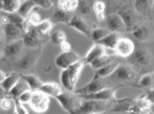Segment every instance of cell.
Returning <instances> with one entry per match:
<instances>
[{"mask_svg":"<svg viewBox=\"0 0 154 114\" xmlns=\"http://www.w3.org/2000/svg\"><path fill=\"white\" fill-rule=\"evenodd\" d=\"M85 65L83 60H81L69 67L62 71L60 79L62 86L65 88L66 91H75L76 83Z\"/></svg>","mask_w":154,"mask_h":114,"instance_id":"6da1fadb","label":"cell"},{"mask_svg":"<svg viewBox=\"0 0 154 114\" xmlns=\"http://www.w3.org/2000/svg\"><path fill=\"white\" fill-rule=\"evenodd\" d=\"M60 105L69 114H75L81 106L83 99L74 92H63L56 98Z\"/></svg>","mask_w":154,"mask_h":114,"instance_id":"7a4b0ae2","label":"cell"},{"mask_svg":"<svg viewBox=\"0 0 154 114\" xmlns=\"http://www.w3.org/2000/svg\"><path fill=\"white\" fill-rule=\"evenodd\" d=\"M108 88L109 87L105 78H101L95 75L89 83L79 89H76L74 92L79 95H87V94L97 93Z\"/></svg>","mask_w":154,"mask_h":114,"instance_id":"3957f363","label":"cell"},{"mask_svg":"<svg viewBox=\"0 0 154 114\" xmlns=\"http://www.w3.org/2000/svg\"><path fill=\"white\" fill-rule=\"evenodd\" d=\"M109 106V102L96 100H85L83 99L81 106L75 114H100Z\"/></svg>","mask_w":154,"mask_h":114,"instance_id":"277c9868","label":"cell"},{"mask_svg":"<svg viewBox=\"0 0 154 114\" xmlns=\"http://www.w3.org/2000/svg\"><path fill=\"white\" fill-rule=\"evenodd\" d=\"M50 104V98L39 90L32 92L29 106L36 113H42L48 109Z\"/></svg>","mask_w":154,"mask_h":114,"instance_id":"5b68a950","label":"cell"},{"mask_svg":"<svg viewBox=\"0 0 154 114\" xmlns=\"http://www.w3.org/2000/svg\"><path fill=\"white\" fill-rule=\"evenodd\" d=\"M112 76L117 81L122 82H130L136 76V72L131 65L128 64H119L116 70Z\"/></svg>","mask_w":154,"mask_h":114,"instance_id":"8992f818","label":"cell"},{"mask_svg":"<svg viewBox=\"0 0 154 114\" xmlns=\"http://www.w3.org/2000/svg\"><path fill=\"white\" fill-rule=\"evenodd\" d=\"M81 58L79 55L74 51H70L69 52H63L55 58V63L57 67L62 69H66L72 64L80 61Z\"/></svg>","mask_w":154,"mask_h":114,"instance_id":"52a82bcc","label":"cell"},{"mask_svg":"<svg viewBox=\"0 0 154 114\" xmlns=\"http://www.w3.org/2000/svg\"><path fill=\"white\" fill-rule=\"evenodd\" d=\"M135 51V46L132 40L128 38H120L118 42L114 52L119 56L129 57Z\"/></svg>","mask_w":154,"mask_h":114,"instance_id":"ba28073f","label":"cell"},{"mask_svg":"<svg viewBox=\"0 0 154 114\" xmlns=\"http://www.w3.org/2000/svg\"><path fill=\"white\" fill-rule=\"evenodd\" d=\"M107 29L112 33H119L126 30V27L123 18L120 14H112L106 17Z\"/></svg>","mask_w":154,"mask_h":114,"instance_id":"9c48e42d","label":"cell"},{"mask_svg":"<svg viewBox=\"0 0 154 114\" xmlns=\"http://www.w3.org/2000/svg\"><path fill=\"white\" fill-rule=\"evenodd\" d=\"M42 37L36 27L31 25L28 30L23 34L22 39L24 46L28 48H35L38 46Z\"/></svg>","mask_w":154,"mask_h":114,"instance_id":"30bf717a","label":"cell"},{"mask_svg":"<svg viewBox=\"0 0 154 114\" xmlns=\"http://www.w3.org/2000/svg\"><path fill=\"white\" fill-rule=\"evenodd\" d=\"M116 90L113 88H108L102 91H100L95 94H87V95H79L85 100H96L109 102L111 100L115 98Z\"/></svg>","mask_w":154,"mask_h":114,"instance_id":"8fae6325","label":"cell"},{"mask_svg":"<svg viewBox=\"0 0 154 114\" xmlns=\"http://www.w3.org/2000/svg\"><path fill=\"white\" fill-rule=\"evenodd\" d=\"M106 49L102 45L99 44H95L91 47V49L87 53L84 59L83 60L85 64H91L98 58L102 55L106 54Z\"/></svg>","mask_w":154,"mask_h":114,"instance_id":"7c38bea8","label":"cell"},{"mask_svg":"<svg viewBox=\"0 0 154 114\" xmlns=\"http://www.w3.org/2000/svg\"><path fill=\"white\" fill-rule=\"evenodd\" d=\"M68 25L72 27V28L75 29L80 33L87 36V37L91 38L92 29L86 21L84 19L81 18V17L74 16Z\"/></svg>","mask_w":154,"mask_h":114,"instance_id":"4fadbf2b","label":"cell"},{"mask_svg":"<svg viewBox=\"0 0 154 114\" xmlns=\"http://www.w3.org/2000/svg\"><path fill=\"white\" fill-rule=\"evenodd\" d=\"M24 44L22 39L8 42L4 48V53L8 57H15L20 54Z\"/></svg>","mask_w":154,"mask_h":114,"instance_id":"5bb4252c","label":"cell"},{"mask_svg":"<svg viewBox=\"0 0 154 114\" xmlns=\"http://www.w3.org/2000/svg\"><path fill=\"white\" fill-rule=\"evenodd\" d=\"M4 34L8 42H14V41L20 39H18L20 36H23L24 32L22 31L20 27L16 26V25L12 23H8L3 27Z\"/></svg>","mask_w":154,"mask_h":114,"instance_id":"9a60e30c","label":"cell"},{"mask_svg":"<svg viewBox=\"0 0 154 114\" xmlns=\"http://www.w3.org/2000/svg\"><path fill=\"white\" fill-rule=\"evenodd\" d=\"M39 91L43 92L49 97H54L56 99L63 92V90H62L61 85L58 83L48 82L43 83Z\"/></svg>","mask_w":154,"mask_h":114,"instance_id":"2e32d148","label":"cell"},{"mask_svg":"<svg viewBox=\"0 0 154 114\" xmlns=\"http://www.w3.org/2000/svg\"><path fill=\"white\" fill-rule=\"evenodd\" d=\"M73 17L74 15L72 13L64 11L58 8L51 16L50 20L52 23H65L68 25Z\"/></svg>","mask_w":154,"mask_h":114,"instance_id":"e0dca14e","label":"cell"},{"mask_svg":"<svg viewBox=\"0 0 154 114\" xmlns=\"http://www.w3.org/2000/svg\"><path fill=\"white\" fill-rule=\"evenodd\" d=\"M29 90L30 89L27 83L20 78V80L11 88V90L8 92L7 94L12 99H18L23 93Z\"/></svg>","mask_w":154,"mask_h":114,"instance_id":"ac0fdd59","label":"cell"},{"mask_svg":"<svg viewBox=\"0 0 154 114\" xmlns=\"http://www.w3.org/2000/svg\"><path fill=\"white\" fill-rule=\"evenodd\" d=\"M119 39L120 37L117 33H112L111 32L110 34H109L107 36H105L103 39L100 41L99 42L96 43V44L102 45L106 49L114 51Z\"/></svg>","mask_w":154,"mask_h":114,"instance_id":"d6986e66","label":"cell"},{"mask_svg":"<svg viewBox=\"0 0 154 114\" xmlns=\"http://www.w3.org/2000/svg\"><path fill=\"white\" fill-rule=\"evenodd\" d=\"M21 79H23L27 83L29 89L32 92L39 90L41 86L43 84V83L39 80V79L34 74H22L21 75Z\"/></svg>","mask_w":154,"mask_h":114,"instance_id":"ffe728a7","label":"cell"},{"mask_svg":"<svg viewBox=\"0 0 154 114\" xmlns=\"http://www.w3.org/2000/svg\"><path fill=\"white\" fill-rule=\"evenodd\" d=\"M135 60L141 65H147L150 63L151 60V54L146 48H139L134 51Z\"/></svg>","mask_w":154,"mask_h":114,"instance_id":"44dd1931","label":"cell"},{"mask_svg":"<svg viewBox=\"0 0 154 114\" xmlns=\"http://www.w3.org/2000/svg\"><path fill=\"white\" fill-rule=\"evenodd\" d=\"M20 78L21 75H19L18 73H11L10 74L6 76L5 80L2 82V83L0 85L8 93L11 90V88L16 84L17 82L20 80Z\"/></svg>","mask_w":154,"mask_h":114,"instance_id":"7402d4cb","label":"cell"},{"mask_svg":"<svg viewBox=\"0 0 154 114\" xmlns=\"http://www.w3.org/2000/svg\"><path fill=\"white\" fill-rule=\"evenodd\" d=\"M119 65V62H117L116 60L108 64L107 65L104 66L97 71H96L95 75L97 76L101 77V78H106V77L111 76L114 74V72L116 70V69Z\"/></svg>","mask_w":154,"mask_h":114,"instance_id":"603a6c76","label":"cell"},{"mask_svg":"<svg viewBox=\"0 0 154 114\" xmlns=\"http://www.w3.org/2000/svg\"><path fill=\"white\" fill-rule=\"evenodd\" d=\"M36 6H36L34 0L33 1H32V0H27V1L20 2V7H19L17 13L24 18L27 19L29 15L35 9Z\"/></svg>","mask_w":154,"mask_h":114,"instance_id":"cb8c5ba5","label":"cell"},{"mask_svg":"<svg viewBox=\"0 0 154 114\" xmlns=\"http://www.w3.org/2000/svg\"><path fill=\"white\" fill-rule=\"evenodd\" d=\"M115 57L113 55L111 54H106L102 55L100 57L98 58L96 60H95L93 62L90 64L91 66V67L94 70L97 71L100 69L104 67V66L107 65L108 64L111 63V62L114 61Z\"/></svg>","mask_w":154,"mask_h":114,"instance_id":"d4e9b609","label":"cell"},{"mask_svg":"<svg viewBox=\"0 0 154 114\" xmlns=\"http://www.w3.org/2000/svg\"><path fill=\"white\" fill-rule=\"evenodd\" d=\"M120 16H121V18H123L124 21V23H125L126 27V30L128 29V28H132L136 25L137 18L135 12H134L133 11H125L122 12L120 14Z\"/></svg>","mask_w":154,"mask_h":114,"instance_id":"484cf974","label":"cell"},{"mask_svg":"<svg viewBox=\"0 0 154 114\" xmlns=\"http://www.w3.org/2000/svg\"><path fill=\"white\" fill-rule=\"evenodd\" d=\"M79 2L76 0H61L58 2V8L64 11L72 13L78 8Z\"/></svg>","mask_w":154,"mask_h":114,"instance_id":"4316f807","label":"cell"},{"mask_svg":"<svg viewBox=\"0 0 154 114\" xmlns=\"http://www.w3.org/2000/svg\"><path fill=\"white\" fill-rule=\"evenodd\" d=\"M20 5V2L18 0H3V8L2 11L7 14L17 13Z\"/></svg>","mask_w":154,"mask_h":114,"instance_id":"83f0119b","label":"cell"},{"mask_svg":"<svg viewBox=\"0 0 154 114\" xmlns=\"http://www.w3.org/2000/svg\"><path fill=\"white\" fill-rule=\"evenodd\" d=\"M111 32L107 29L96 28L92 29L91 39L96 44V43L99 42L100 41L103 39L105 36H107Z\"/></svg>","mask_w":154,"mask_h":114,"instance_id":"f1b7e54d","label":"cell"},{"mask_svg":"<svg viewBox=\"0 0 154 114\" xmlns=\"http://www.w3.org/2000/svg\"><path fill=\"white\" fill-rule=\"evenodd\" d=\"M37 31L42 36H46L53 28V23L49 19L44 20L36 26Z\"/></svg>","mask_w":154,"mask_h":114,"instance_id":"f546056e","label":"cell"},{"mask_svg":"<svg viewBox=\"0 0 154 114\" xmlns=\"http://www.w3.org/2000/svg\"><path fill=\"white\" fill-rule=\"evenodd\" d=\"M105 4L102 2H96L93 6V10L96 17L99 20H103L105 19Z\"/></svg>","mask_w":154,"mask_h":114,"instance_id":"4dcf8cb0","label":"cell"},{"mask_svg":"<svg viewBox=\"0 0 154 114\" xmlns=\"http://www.w3.org/2000/svg\"><path fill=\"white\" fill-rule=\"evenodd\" d=\"M51 40L53 44L60 46L63 42L67 41V34L62 30H57L51 34Z\"/></svg>","mask_w":154,"mask_h":114,"instance_id":"1f68e13d","label":"cell"},{"mask_svg":"<svg viewBox=\"0 0 154 114\" xmlns=\"http://www.w3.org/2000/svg\"><path fill=\"white\" fill-rule=\"evenodd\" d=\"M27 20H28L29 24H30L32 26L36 27L42 22V19L41 15L34 9L30 13V14L29 15L28 18H27Z\"/></svg>","mask_w":154,"mask_h":114,"instance_id":"d6a6232c","label":"cell"},{"mask_svg":"<svg viewBox=\"0 0 154 114\" xmlns=\"http://www.w3.org/2000/svg\"><path fill=\"white\" fill-rule=\"evenodd\" d=\"M153 83V77L151 74H147L142 76V78L138 82V85L140 87L148 88L151 87Z\"/></svg>","mask_w":154,"mask_h":114,"instance_id":"836d02e7","label":"cell"},{"mask_svg":"<svg viewBox=\"0 0 154 114\" xmlns=\"http://www.w3.org/2000/svg\"><path fill=\"white\" fill-rule=\"evenodd\" d=\"M34 60H35V58L32 55H25L19 62V66H20V68L23 69H27L33 64Z\"/></svg>","mask_w":154,"mask_h":114,"instance_id":"e575fe53","label":"cell"},{"mask_svg":"<svg viewBox=\"0 0 154 114\" xmlns=\"http://www.w3.org/2000/svg\"><path fill=\"white\" fill-rule=\"evenodd\" d=\"M13 105H14V100L11 97H4L3 99L0 100V106L4 111H8L12 108Z\"/></svg>","mask_w":154,"mask_h":114,"instance_id":"d590c367","label":"cell"},{"mask_svg":"<svg viewBox=\"0 0 154 114\" xmlns=\"http://www.w3.org/2000/svg\"><path fill=\"white\" fill-rule=\"evenodd\" d=\"M14 102V112L15 114H29L28 111L25 107L24 106V104H21L19 102L18 99H13Z\"/></svg>","mask_w":154,"mask_h":114,"instance_id":"8d00e7d4","label":"cell"},{"mask_svg":"<svg viewBox=\"0 0 154 114\" xmlns=\"http://www.w3.org/2000/svg\"><path fill=\"white\" fill-rule=\"evenodd\" d=\"M150 1H136L134 4V7L136 8V11L138 12H142L144 11H146L149 6H152V4Z\"/></svg>","mask_w":154,"mask_h":114,"instance_id":"74e56055","label":"cell"},{"mask_svg":"<svg viewBox=\"0 0 154 114\" xmlns=\"http://www.w3.org/2000/svg\"><path fill=\"white\" fill-rule=\"evenodd\" d=\"M133 35L140 40L146 39L148 36V31L144 27H138L134 31Z\"/></svg>","mask_w":154,"mask_h":114,"instance_id":"f35d334b","label":"cell"},{"mask_svg":"<svg viewBox=\"0 0 154 114\" xmlns=\"http://www.w3.org/2000/svg\"><path fill=\"white\" fill-rule=\"evenodd\" d=\"M32 95V90H27V91L25 92L18 98L19 102L23 104H28L30 102Z\"/></svg>","mask_w":154,"mask_h":114,"instance_id":"ab89813d","label":"cell"},{"mask_svg":"<svg viewBox=\"0 0 154 114\" xmlns=\"http://www.w3.org/2000/svg\"><path fill=\"white\" fill-rule=\"evenodd\" d=\"M36 6L43 8V9L47 10L52 7L53 2L51 0H34Z\"/></svg>","mask_w":154,"mask_h":114,"instance_id":"60d3db41","label":"cell"},{"mask_svg":"<svg viewBox=\"0 0 154 114\" xmlns=\"http://www.w3.org/2000/svg\"><path fill=\"white\" fill-rule=\"evenodd\" d=\"M82 4H79V6L78 8L80 10L81 13L82 14L88 15L91 14L92 9H93V7H91V5L89 4H87V2H81Z\"/></svg>","mask_w":154,"mask_h":114,"instance_id":"b9f144b4","label":"cell"},{"mask_svg":"<svg viewBox=\"0 0 154 114\" xmlns=\"http://www.w3.org/2000/svg\"><path fill=\"white\" fill-rule=\"evenodd\" d=\"M60 47L62 48L63 52H69V51H72V46L67 41H65V42H63V44L60 45Z\"/></svg>","mask_w":154,"mask_h":114,"instance_id":"7bdbcfd3","label":"cell"},{"mask_svg":"<svg viewBox=\"0 0 154 114\" xmlns=\"http://www.w3.org/2000/svg\"><path fill=\"white\" fill-rule=\"evenodd\" d=\"M147 100L152 104H154V90H151V91L149 92L148 97H147Z\"/></svg>","mask_w":154,"mask_h":114,"instance_id":"ee69618b","label":"cell"},{"mask_svg":"<svg viewBox=\"0 0 154 114\" xmlns=\"http://www.w3.org/2000/svg\"><path fill=\"white\" fill-rule=\"evenodd\" d=\"M1 23H2V25H5L6 24H8V23H9V20H8L7 15H4V16H2Z\"/></svg>","mask_w":154,"mask_h":114,"instance_id":"f6af8a7d","label":"cell"},{"mask_svg":"<svg viewBox=\"0 0 154 114\" xmlns=\"http://www.w3.org/2000/svg\"><path fill=\"white\" fill-rule=\"evenodd\" d=\"M6 76H7V75H6L3 71L0 70V85H1L2 82L5 80Z\"/></svg>","mask_w":154,"mask_h":114,"instance_id":"bcb514c9","label":"cell"},{"mask_svg":"<svg viewBox=\"0 0 154 114\" xmlns=\"http://www.w3.org/2000/svg\"><path fill=\"white\" fill-rule=\"evenodd\" d=\"M6 94H7V92H6L5 90L2 88V86L0 85V100H1L2 99H3L4 97H6Z\"/></svg>","mask_w":154,"mask_h":114,"instance_id":"7dc6e473","label":"cell"},{"mask_svg":"<svg viewBox=\"0 0 154 114\" xmlns=\"http://www.w3.org/2000/svg\"><path fill=\"white\" fill-rule=\"evenodd\" d=\"M4 37V34L3 28H2L1 25H0V44L2 43V41H3Z\"/></svg>","mask_w":154,"mask_h":114,"instance_id":"c3c4849f","label":"cell"},{"mask_svg":"<svg viewBox=\"0 0 154 114\" xmlns=\"http://www.w3.org/2000/svg\"><path fill=\"white\" fill-rule=\"evenodd\" d=\"M3 8V0H0V11H2Z\"/></svg>","mask_w":154,"mask_h":114,"instance_id":"681fc988","label":"cell"},{"mask_svg":"<svg viewBox=\"0 0 154 114\" xmlns=\"http://www.w3.org/2000/svg\"><path fill=\"white\" fill-rule=\"evenodd\" d=\"M149 109H150V110L151 111V112H152V113L154 114V104H153L152 106H150V108H149Z\"/></svg>","mask_w":154,"mask_h":114,"instance_id":"f907efd6","label":"cell"},{"mask_svg":"<svg viewBox=\"0 0 154 114\" xmlns=\"http://www.w3.org/2000/svg\"><path fill=\"white\" fill-rule=\"evenodd\" d=\"M151 9H152V11L154 14V2H153V4H152V6H151Z\"/></svg>","mask_w":154,"mask_h":114,"instance_id":"816d5d0a","label":"cell"},{"mask_svg":"<svg viewBox=\"0 0 154 114\" xmlns=\"http://www.w3.org/2000/svg\"><path fill=\"white\" fill-rule=\"evenodd\" d=\"M14 114H15V113H14Z\"/></svg>","mask_w":154,"mask_h":114,"instance_id":"f5cc1de1","label":"cell"}]
</instances>
